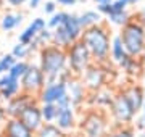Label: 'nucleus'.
<instances>
[{
    "label": "nucleus",
    "mask_w": 145,
    "mask_h": 137,
    "mask_svg": "<svg viewBox=\"0 0 145 137\" xmlns=\"http://www.w3.org/2000/svg\"><path fill=\"white\" fill-rule=\"evenodd\" d=\"M58 3H60V5H65V7H71V5H74V3H76V2H78V0H57Z\"/></svg>",
    "instance_id": "obj_34"
},
{
    "label": "nucleus",
    "mask_w": 145,
    "mask_h": 137,
    "mask_svg": "<svg viewBox=\"0 0 145 137\" xmlns=\"http://www.w3.org/2000/svg\"><path fill=\"white\" fill-rule=\"evenodd\" d=\"M55 126L60 131H68L74 126V113H72L71 106L66 108H57V118H55Z\"/></svg>",
    "instance_id": "obj_16"
},
{
    "label": "nucleus",
    "mask_w": 145,
    "mask_h": 137,
    "mask_svg": "<svg viewBox=\"0 0 145 137\" xmlns=\"http://www.w3.org/2000/svg\"><path fill=\"white\" fill-rule=\"evenodd\" d=\"M40 115H42V121L53 123L55 118H57V105H53V103H44L40 106Z\"/></svg>",
    "instance_id": "obj_22"
},
{
    "label": "nucleus",
    "mask_w": 145,
    "mask_h": 137,
    "mask_svg": "<svg viewBox=\"0 0 145 137\" xmlns=\"http://www.w3.org/2000/svg\"><path fill=\"white\" fill-rule=\"evenodd\" d=\"M20 90H21V85H20V81L18 79H13L8 74L0 76V97L3 100L8 102L15 95H18Z\"/></svg>",
    "instance_id": "obj_13"
},
{
    "label": "nucleus",
    "mask_w": 145,
    "mask_h": 137,
    "mask_svg": "<svg viewBox=\"0 0 145 137\" xmlns=\"http://www.w3.org/2000/svg\"><path fill=\"white\" fill-rule=\"evenodd\" d=\"M11 55L15 57V60L18 61V58H26L27 55H29V48H27V45H23V44H16L15 47H13V50H11Z\"/></svg>",
    "instance_id": "obj_29"
},
{
    "label": "nucleus",
    "mask_w": 145,
    "mask_h": 137,
    "mask_svg": "<svg viewBox=\"0 0 145 137\" xmlns=\"http://www.w3.org/2000/svg\"><path fill=\"white\" fill-rule=\"evenodd\" d=\"M78 20H79L81 27H82V29H87V27H90V26L99 24L100 15L97 11H86V13H82L81 16H78Z\"/></svg>",
    "instance_id": "obj_21"
},
{
    "label": "nucleus",
    "mask_w": 145,
    "mask_h": 137,
    "mask_svg": "<svg viewBox=\"0 0 145 137\" xmlns=\"http://www.w3.org/2000/svg\"><path fill=\"white\" fill-rule=\"evenodd\" d=\"M15 63H16V60H15V57H13L11 53H8V55H3V57L0 58V76L8 74L10 68H11Z\"/></svg>",
    "instance_id": "obj_25"
},
{
    "label": "nucleus",
    "mask_w": 145,
    "mask_h": 137,
    "mask_svg": "<svg viewBox=\"0 0 145 137\" xmlns=\"http://www.w3.org/2000/svg\"><path fill=\"white\" fill-rule=\"evenodd\" d=\"M111 55H113V58L116 60V61H121V60H123V57L126 55V50H124V47H123V42H121V37H119V36H116L113 39Z\"/></svg>",
    "instance_id": "obj_24"
},
{
    "label": "nucleus",
    "mask_w": 145,
    "mask_h": 137,
    "mask_svg": "<svg viewBox=\"0 0 145 137\" xmlns=\"http://www.w3.org/2000/svg\"><path fill=\"white\" fill-rule=\"evenodd\" d=\"M47 40H52V31H48V29L45 27L44 31H40L36 37H34V40H32V42L39 47V45H42L44 42H47Z\"/></svg>",
    "instance_id": "obj_30"
},
{
    "label": "nucleus",
    "mask_w": 145,
    "mask_h": 137,
    "mask_svg": "<svg viewBox=\"0 0 145 137\" xmlns=\"http://www.w3.org/2000/svg\"><path fill=\"white\" fill-rule=\"evenodd\" d=\"M121 42L124 47L126 53L131 57H137L144 52L145 48V31L139 23H127L124 24L123 34H121Z\"/></svg>",
    "instance_id": "obj_3"
},
{
    "label": "nucleus",
    "mask_w": 145,
    "mask_h": 137,
    "mask_svg": "<svg viewBox=\"0 0 145 137\" xmlns=\"http://www.w3.org/2000/svg\"><path fill=\"white\" fill-rule=\"evenodd\" d=\"M99 11L100 13H105V15H113L114 10H113V5L111 3H108V5H99Z\"/></svg>",
    "instance_id": "obj_32"
},
{
    "label": "nucleus",
    "mask_w": 145,
    "mask_h": 137,
    "mask_svg": "<svg viewBox=\"0 0 145 137\" xmlns=\"http://www.w3.org/2000/svg\"><path fill=\"white\" fill-rule=\"evenodd\" d=\"M68 15L69 13H63V11H60V13H53L52 15V18L47 21V26L48 27H58V26H61L63 23H65V20L68 18Z\"/></svg>",
    "instance_id": "obj_27"
},
{
    "label": "nucleus",
    "mask_w": 145,
    "mask_h": 137,
    "mask_svg": "<svg viewBox=\"0 0 145 137\" xmlns=\"http://www.w3.org/2000/svg\"><path fill=\"white\" fill-rule=\"evenodd\" d=\"M110 21L114 23V24H121V26H124V24H127L129 23V15H127V11H116V13H113V15H110Z\"/></svg>",
    "instance_id": "obj_28"
},
{
    "label": "nucleus",
    "mask_w": 145,
    "mask_h": 137,
    "mask_svg": "<svg viewBox=\"0 0 145 137\" xmlns=\"http://www.w3.org/2000/svg\"><path fill=\"white\" fill-rule=\"evenodd\" d=\"M65 97H68V90H66V82H63V81L45 84L44 89L39 92V102L42 105L44 103H53L55 105L60 100H63Z\"/></svg>",
    "instance_id": "obj_6"
},
{
    "label": "nucleus",
    "mask_w": 145,
    "mask_h": 137,
    "mask_svg": "<svg viewBox=\"0 0 145 137\" xmlns=\"http://www.w3.org/2000/svg\"><path fill=\"white\" fill-rule=\"evenodd\" d=\"M144 57H145V48H144Z\"/></svg>",
    "instance_id": "obj_42"
},
{
    "label": "nucleus",
    "mask_w": 145,
    "mask_h": 137,
    "mask_svg": "<svg viewBox=\"0 0 145 137\" xmlns=\"http://www.w3.org/2000/svg\"><path fill=\"white\" fill-rule=\"evenodd\" d=\"M110 108H111V113H113L114 119L118 123H123V124L124 123H131L132 118H134V111L129 106V103H127V100L124 99L123 94H118L114 97Z\"/></svg>",
    "instance_id": "obj_8"
},
{
    "label": "nucleus",
    "mask_w": 145,
    "mask_h": 137,
    "mask_svg": "<svg viewBox=\"0 0 145 137\" xmlns=\"http://www.w3.org/2000/svg\"><path fill=\"white\" fill-rule=\"evenodd\" d=\"M66 90H68V97L71 100V105H78L86 99V87L79 81L69 79L66 82Z\"/></svg>",
    "instance_id": "obj_17"
},
{
    "label": "nucleus",
    "mask_w": 145,
    "mask_h": 137,
    "mask_svg": "<svg viewBox=\"0 0 145 137\" xmlns=\"http://www.w3.org/2000/svg\"><path fill=\"white\" fill-rule=\"evenodd\" d=\"M27 68H29V63H27V61H23V60H20V61H16V63L10 68V71H8V76H11L13 79H18V81H20L21 78H23V74L26 73Z\"/></svg>",
    "instance_id": "obj_23"
},
{
    "label": "nucleus",
    "mask_w": 145,
    "mask_h": 137,
    "mask_svg": "<svg viewBox=\"0 0 145 137\" xmlns=\"http://www.w3.org/2000/svg\"><path fill=\"white\" fill-rule=\"evenodd\" d=\"M20 85L23 94L34 95L37 92H40L45 85V78H44L40 68L29 63V68L26 69V73L23 74V78L20 79Z\"/></svg>",
    "instance_id": "obj_5"
},
{
    "label": "nucleus",
    "mask_w": 145,
    "mask_h": 137,
    "mask_svg": "<svg viewBox=\"0 0 145 137\" xmlns=\"http://www.w3.org/2000/svg\"><path fill=\"white\" fill-rule=\"evenodd\" d=\"M110 137H134V134H132V131H131V129H121V131L111 134Z\"/></svg>",
    "instance_id": "obj_31"
},
{
    "label": "nucleus",
    "mask_w": 145,
    "mask_h": 137,
    "mask_svg": "<svg viewBox=\"0 0 145 137\" xmlns=\"http://www.w3.org/2000/svg\"><path fill=\"white\" fill-rule=\"evenodd\" d=\"M52 40H53V44H55V47L63 48V50H68V48L71 47V44L74 42L71 39V36L65 31L63 26L55 27V31L52 32Z\"/></svg>",
    "instance_id": "obj_18"
},
{
    "label": "nucleus",
    "mask_w": 145,
    "mask_h": 137,
    "mask_svg": "<svg viewBox=\"0 0 145 137\" xmlns=\"http://www.w3.org/2000/svg\"><path fill=\"white\" fill-rule=\"evenodd\" d=\"M34 137H66V136H65L63 131H60L55 124L45 123V124H42V126L37 129V132H36Z\"/></svg>",
    "instance_id": "obj_20"
},
{
    "label": "nucleus",
    "mask_w": 145,
    "mask_h": 137,
    "mask_svg": "<svg viewBox=\"0 0 145 137\" xmlns=\"http://www.w3.org/2000/svg\"><path fill=\"white\" fill-rule=\"evenodd\" d=\"M39 3H40V0H29V7H31L32 10H34V8H37V7H39Z\"/></svg>",
    "instance_id": "obj_36"
},
{
    "label": "nucleus",
    "mask_w": 145,
    "mask_h": 137,
    "mask_svg": "<svg viewBox=\"0 0 145 137\" xmlns=\"http://www.w3.org/2000/svg\"><path fill=\"white\" fill-rule=\"evenodd\" d=\"M139 137H145V131H144V132H142V134H140V136H139Z\"/></svg>",
    "instance_id": "obj_40"
},
{
    "label": "nucleus",
    "mask_w": 145,
    "mask_h": 137,
    "mask_svg": "<svg viewBox=\"0 0 145 137\" xmlns=\"http://www.w3.org/2000/svg\"><path fill=\"white\" fill-rule=\"evenodd\" d=\"M26 0H7V3H10L11 7H21Z\"/></svg>",
    "instance_id": "obj_35"
},
{
    "label": "nucleus",
    "mask_w": 145,
    "mask_h": 137,
    "mask_svg": "<svg viewBox=\"0 0 145 137\" xmlns=\"http://www.w3.org/2000/svg\"><path fill=\"white\" fill-rule=\"evenodd\" d=\"M63 27H65V31L71 36V39L76 42L79 37H81V34H82V27H81V24H79V20L76 15H68V18L65 20V23L61 24Z\"/></svg>",
    "instance_id": "obj_19"
},
{
    "label": "nucleus",
    "mask_w": 145,
    "mask_h": 137,
    "mask_svg": "<svg viewBox=\"0 0 145 137\" xmlns=\"http://www.w3.org/2000/svg\"><path fill=\"white\" fill-rule=\"evenodd\" d=\"M45 20H42V18H36V20H32V23L29 26L24 29V31L20 34V44L23 45H29V44L34 40V37L39 34L40 31L45 29Z\"/></svg>",
    "instance_id": "obj_14"
},
{
    "label": "nucleus",
    "mask_w": 145,
    "mask_h": 137,
    "mask_svg": "<svg viewBox=\"0 0 145 137\" xmlns=\"http://www.w3.org/2000/svg\"><path fill=\"white\" fill-rule=\"evenodd\" d=\"M82 131L86 134V137H103L105 119L99 113H90L82 121Z\"/></svg>",
    "instance_id": "obj_10"
},
{
    "label": "nucleus",
    "mask_w": 145,
    "mask_h": 137,
    "mask_svg": "<svg viewBox=\"0 0 145 137\" xmlns=\"http://www.w3.org/2000/svg\"><path fill=\"white\" fill-rule=\"evenodd\" d=\"M2 137H5V136H2Z\"/></svg>",
    "instance_id": "obj_43"
},
{
    "label": "nucleus",
    "mask_w": 145,
    "mask_h": 137,
    "mask_svg": "<svg viewBox=\"0 0 145 137\" xmlns=\"http://www.w3.org/2000/svg\"><path fill=\"white\" fill-rule=\"evenodd\" d=\"M95 3H99V5H108V3H113V0H93Z\"/></svg>",
    "instance_id": "obj_38"
},
{
    "label": "nucleus",
    "mask_w": 145,
    "mask_h": 137,
    "mask_svg": "<svg viewBox=\"0 0 145 137\" xmlns=\"http://www.w3.org/2000/svg\"><path fill=\"white\" fill-rule=\"evenodd\" d=\"M82 85L89 90H100L102 85L105 84V71L99 66H89L82 74Z\"/></svg>",
    "instance_id": "obj_9"
},
{
    "label": "nucleus",
    "mask_w": 145,
    "mask_h": 137,
    "mask_svg": "<svg viewBox=\"0 0 145 137\" xmlns=\"http://www.w3.org/2000/svg\"><path fill=\"white\" fill-rule=\"evenodd\" d=\"M121 94L124 95V99L127 100L129 106L132 108L134 115L144 106V100H145L144 99V90L140 89L139 85H131L129 89H126L124 92H121Z\"/></svg>",
    "instance_id": "obj_15"
},
{
    "label": "nucleus",
    "mask_w": 145,
    "mask_h": 137,
    "mask_svg": "<svg viewBox=\"0 0 145 137\" xmlns=\"http://www.w3.org/2000/svg\"><path fill=\"white\" fill-rule=\"evenodd\" d=\"M5 118H7L5 108H2V106H0V123H3V121H5Z\"/></svg>",
    "instance_id": "obj_37"
},
{
    "label": "nucleus",
    "mask_w": 145,
    "mask_h": 137,
    "mask_svg": "<svg viewBox=\"0 0 145 137\" xmlns=\"http://www.w3.org/2000/svg\"><path fill=\"white\" fill-rule=\"evenodd\" d=\"M139 126H140V127L145 126V100H144V118H142V119L139 121Z\"/></svg>",
    "instance_id": "obj_39"
},
{
    "label": "nucleus",
    "mask_w": 145,
    "mask_h": 137,
    "mask_svg": "<svg viewBox=\"0 0 145 137\" xmlns=\"http://www.w3.org/2000/svg\"><path fill=\"white\" fill-rule=\"evenodd\" d=\"M3 136L5 137H34L31 132L18 118H8V121L3 126Z\"/></svg>",
    "instance_id": "obj_12"
},
{
    "label": "nucleus",
    "mask_w": 145,
    "mask_h": 137,
    "mask_svg": "<svg viewBox=\"0 0 145 137\" xmlns=\"http://www.w3.org/2000/svg\"><path fill=\"white\" fill-rule=\"evenodd\" d=\"M18 26V23H16V15H5L2 18V21H0V29H3V31H11V29H15Z\"/></svg>",
    "instance_id": "obj_26"
},
{
    "label": "nucleus",
    "mask_w": 145,
    "mask_h": 137,
    "mask_svg": "<svg viewBox=\"0 0 145 137\" xmlns=\"http://www.w3.org/2000/svg\"><path fill=\"white\" fill-rule=\"evenodd\" d=\"M18 119H20L31 132H37V129L44 124L42 115H40V106L37 105V102H32L29 106H26V108L23 110V113L18 116Z\"/></svg>",
    "instance_id": "obj_7"
},
{
    "label": "nucleus",
    "mask_w": 145,
    "mask_h": 137,
    "mask_svg": "<svg viewBox=\"0 0 145 137\" xmlns=\"http://www.w3.org/2000/svg\"><path fill=\"white\" fill-rule=\"evenodd\" d=\"M55 8H57V5H55V2H47V3H45V7H44V11L50 15V13H53V11H55Z\"/></svg>",
    "instance_id": "obj_33"
},
{
    "label": "nucleus",
    "mask_w": 145,
    "mask_h": 137,
    "mask_svg": "<svg viewBox=\"0 0 145 137\" xmlns=\"http://www.w3.org/2000/svg\"><path fill=\"white\" fill-rule=\"evenodd\" d=\"M79 39L87 47L92 58L99 60V61H103L106 58V55L110 52V37L103 27H100L99 24L87 27V29H84V32L81 34Z\"/></svg>",
    "instance_id": "obj_2"
},
{
    "label": "nucleus",
    "mask_w": 145,
    "mask_h": 137,
    "mask_svg": "<svg viewBox=\"0 0 145 137\" xmlns=\"http://www.w3.org/2000/svg\"><path fill=\"white\" fill-rule=\"evenodd\" d=\"M131 2H132V3H135V2H139V0H131Z\"/></svg>",
    "instance_id": "obj_41"
},
{
    "label": "nucleus",
    "mask_w": 145,
    "mask_h": 137,
    "mask_svg": "<svg viewBox=\"0 0 145 137\" xmlns=\"http://www.w3.org/2000/svg\"><path fill=\"white\" fill-rule=\"evenodd\" d=\"M66 50L55 45H45L40 48V71L45 78V84L57 82L60 74L66 69Z\"/></svg>",
    "instance_id": "obj_1"
},
{
    "label": "nucleus",
    "mask_w": 145,
    "mask_h": 137,
    "mask_svg": "<svg viewBox=\"0 0 145 137\" xmlns=\"http://www.w3.org/2000/svg\"><path fill=\"white\" fill-rule=\"evenodd\" d=\"M90 53H89L87 47L84 45V42L81 39H78L76 42L71 44V47L66 52V60L69 63V71L74 74H81L90 66Z\"/></svg>",
    "instance_id": "obj_4"
},
{
    "label": "nucleus",
    "mask_w": 145,
    "mask_h": 137,
    "mask_svg": "<svg viewBox=\"0 0 145 137\" xmlns=\"http://www.w3.org/2000/svg\"><path fill=\"white\" fill-rule=\"evenodd\" d=\"M32 102H36L32 99V95H27V94H20V95H15L13 99L8 100L5 106V113L8 118H18V116L23 113V110L29 106Z\"/></svg>",
    "instance_id": "obj_11"
}]
</instances>
